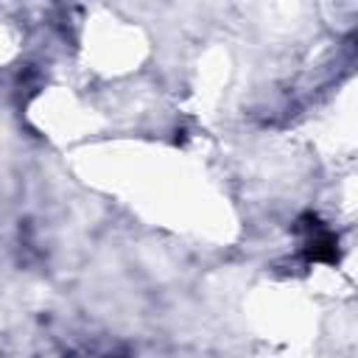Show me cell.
I'll return each instance as SVG.
<instances>
[{
	"mask_svg": "<svg viewBox=\"0 0 358 358\" xmlns=\"http://www.w3.org/2000/svg\"><path fill=\"white\" fill-rule=\"evenodd\" d=\"M299 229L305 235V257L313 263H336L338 260V238L336 232L322 224L316 215H302Z\"/></svg>",
	"mask_w": 358,
	"mask_h": 358,
	"instance_id": "6da1fadb",
	"label": "cell"
}]
</instances>
